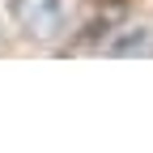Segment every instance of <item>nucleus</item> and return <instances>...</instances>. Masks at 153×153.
Here are the masks:
<instances>
[{"label": "nucleus", "mask_w": 153, "mask_h": 153, "mask_svg": "<svg viewBox=\"0 0 153 153\" xmlns=\"http://www.w3.org/2000/svg\"><path fill=\"white\" fill-rule=\"evenodd\" d=\"M9 13L30 43H60L68 34V4L64 0H9Z\"/></svg>", "instance_id": "f257e3e1"}]
</instances>
